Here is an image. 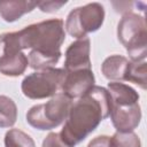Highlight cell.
Wrapping results in <instances>:
<instances>
[{"instance_id":"6da1fadb","label":"cell","mask_w":147,"mask_h":147,"mask_svg":"<svg viewBox=\"0 0 147 147\" xmlns=\"http://www.w3.org/2000/svg\"><path fill=\"white\" fill-rule=\"evenodd\" d=\"M65 39L64 23L60 18H51L25 26L17 32H7L0 36L3 45L18 51L31 48L29 64L34 70L53 68L61 57V46Z\"/></svg>"},{"instance_id":"7a4b0ae2","label":"cell","mask_w":147,"mask_h":147,"mask_svg":"<svg viewBox=\"0 0 147 147\" xmlns=\"http://www.w3.org/2000/svg\"><path fill=\"white\" fill-rule=\"evenodd\" d=\"M109 115L110 96L107 88L93 86L90 92L72 102L63 129L59 134L65 145L75 147Z\"/></svg>"},{"instance_id":"3957f363","label":"cell","mask_w":147,"mask_h":147,"mask_svg":"<svg viewBox=\"0 0 147 147\" xmlns=\"http://www.w3.org/2000/svg\"><path fill=\"white\" fill-rule=\"evenodd\" d=\"M117 38L133 62L145 61L147 55V29L145 17L125 13L117 25Z\"/></svg>"},{"instance_id":"277c9868","label":"cell","mask_w":147,"mask_h":147,"mask_svg":"<svg viewBox=\"0 0 147 147\" xmlns=\"http://www.w3.org/2000/svg\"><path fill=\"white\" fill-rule=\"evenodd\" d=\"M72 100L63 93H56L46 103L31 107L26 113V122L40 131L52 130L61 125L68 117Z\"/></svg>"},{"instance_id":"5b68a950","label":"cell","mask_w":147,"mask_h":147,"mask_svg":"<svg viewBox=\"0 0 147 147\" xmlns=\"http://www.w3.org/2000/svg\"><path fill=\"white\" fill-rule=\"evenodd\" d=\"M64 69L48 68L28 75L21 84L23 94L31 100H40L54 96L63 83Z\"/></svg>"},{"instance_id":"8992f818","label":"cell","mask_w":147,"mask_h":147,"mask_svg":"<svg viewBox=\"0 0 147 147\" xmlns=\"http://www.w3.org/2000/svg\"><path fill=\"white\" fill-rule=\"evenodd\" d=\"M105 21V9L99 2H91L72 9L65 21L67 32L75 38H85L88 33L98 31Z\"/></svg>"},{"instance_id":"52a82bcc","label":"cell","mask_w":147,"mask_h":147,"mask_svg":"<svg viewBox=\"0 0 147 147\" xmlns=\"http://www.w3.org/2000/svg\"><path fill=\"white\" fill-rule=\"evenodd\" d=\"M94 83L95 78L92 69L65 72L63 83L61 85V91L71 100L79 99L90 92L93 86H95Z\"/></svg>"},{"instance_id":"ba28073f","label":"cell","mask_w":147,"mask_h":147,"mask_svg":"<svg viewBox=\"0 0 147 147\" xmlns=\"http://www.w3.org/2000/svg\"><path fill=\"white\" fill-rule=\"evenodd\" d=\"M91 41L87 37L78 39L69 45L65 51L64 60V71H78L91 69Z\"/></svg>"},{"instance_id":"9c48e42d","label":"cell","mask_w":147,"mask_h":147,"mask_svg":"<svg viewBox=\"0 0 147 147\" xmlns=\"http://www.w3.org/2000/svg\"><path fill=\"white\" fill-rule=\"evenodd\" d=\"M110 118L117 132H132L140 123L141 109L139 103L130 106H111Z\"/></svg>"},{"instance_id":"30bf717a","label":"cell","mask_w":147,"mask_h":147,"mask_svg":"<svg viewBox=\"0 0 147 147\" xmlns=\"http://www.w3.org/2000/svg\"><path fill=\"white\" fill-rule=\"evenodd\" d=\"M28 64V56L22 51L3 45V53L0 56V74L8 77H17L24 74Z\"/></svg>"},{"instance_id":"8fae6325","label":"cell","mask_w":147,"mask_h":147,"mask_svg":"<svg viewBox=\"0 0 147 147\" xmlns=\"http://www.w3.org/2000/svg\"><path fill=\"white\" fill-rule=\"evenodd\" d=\"M107 91L110 96V107L116 106H130L139 103V94L131 86L121 83V82H110L108 83Z\"/></svg>"},{"instance_id":"7c38bea8","label":"cell","mask_w":147,"mask_h":147,"mask_svg":"<svg viewBox=\"0 0 147 147\" xmlns=\"http://www.w3.org/2000/svg\"><path fill=\"white\" fill-rule=\"evenodd\" d=\"M37 2L26 0H2L0 1V16L3 21L13 23L20 20L24 14L32 11Z\"/></svg>"},{"instance_id":"4fadbf2b","label":"cell","mask_w":147,"mask_h":147,"mask_svg":"<svg viewBox=\"0 0 147 147\" xmlns=\"http://www.w3.org/2000/svg\"><path fill=\"white\" fill-rule=\"evenodd\" d=\"M130 61L122 55H110L101 64V72L111 82H125Z\"/></svg>"},{"instance_id":"5bb4252c","label":"cell","mask_w":147,"mask_h":147,"mask_svg":"<svg viewBox=\"0 0 147 147\" xmlns=\"http://www.w3.org/2000/svg\"><path fill=\"white\" fill-rule=\"evenodd\" d=\"M17 119L16 103L6 95H0V127H10Z\"/></svg>"},{"instance_id":"9a60e30c","label":"cell","mask_w":147,"mask_h":147,"mask_svg":"<svg viewBox=\"0 0 147 147\" xmlns=\"http://www.w3.org/2000/svg\"><path fill=\"white\" fill-rule=\"evenodd\" d=\"M125 82H131L139 85L142 90H146L147 84V67L146 62H133L130 61Z\"/></svg>"},{"instance_id":"2e32d148","label":"cell","mask_w":147,"mask_h":147,"mask_svg":"<svg viewBox=\"0 0 147 147\" xmlns=\"http://www.w3.org/2000/svg\"><path fill=\"white\" fill-rule=\"evenodd\" d=\"M5 147H36V144L28 133L10 129L5 134Z\"/></svg>"},{"instance_id":"e0dca14e","label":"cell","mask_w":147,"mask_h":147,"mask_svg":"<svg viewBox=\"0 0 147 147\" xmlns=\"http://www.w3.org/2000/svg\"><path fill=\"white\" fill-rule=\"evenodd\" d=\"M110 147H141V142L133 131L116 132L110 137Z\"/></svg>"},{"instance_id":"ac0fdd59","label":"cell","mask_w":147,"mask_h":147,"mask_svg":"<svg viewBox=\"0 0 147 147\" xmlns=\"http://www.w3.org/2000/svg\"><path fill=\"white\" fill-rule=\"evenodd\" d=\"M42 147H69V146L62 141L59 133L49 132L42 141Z\"/></svg>"},{"instance_id":"d6986e66","label":"cell","mask_w":147,"mask_h":147,"mask_svg":"<svg viewBox=\"0 0 147 147\" xmlns=\"http://www.w3.org/2000/svg\"><path fill=\"white\" fill-rule=\"evenodd\" d=\"M65 3L67 1H40L37 2V7H39V9L44 13H54Z\"/></svg>"},{"instance_id":"ffe728a7","label":"cell","mask_w":147,"mask_h":147,"mask_svg":"<svg viewBox=\"0 0 147 147\" xmlns=\"http://www.w3.org/2000/svg\"><path fill=\"white\" fill-rule=\"evenodd\" d=\"M87 147H110V137L99 136L90 141Z\"/></svg>"}]
</instances>
